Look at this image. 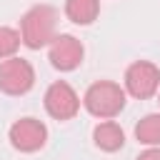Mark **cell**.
<instances>
[{
	"label": "cell",
	"mask_w": 160,
	"mask_h": 160,
	"mask_svg": "<svg viewBox=\"0 0 160 160\" xmlns=\"http://www.w3.org/2000/svg\"><path fill=\"white\" fill-rule=\"evenodd\" d=\"M55 30H58V10L45 2L32 5L20 20V40L30 50L48 48L58 35Z\"/></svg>",
	"instance_id": "1"
},
{
	"label": "cell",
	"mask_w": 160,
	"mask_h": 160,
	"mask_svg": "<svg viewBox=\"0 0 160 160\" xmlns=\"http://www.w3.org/2000/svg\"><path fill=\"white\" fill-rule=\"evenodd\" d=\"M125 100H128L125 88H120L112 80H98L82 95L85 110L92 118H100V120H112L115 115H120L122 108H125Z\"/></svg>",
	"instance_id": "2"
},
{
	"label": "cell",
	"mask_w": 160,
	"mask_h": 160,
	"mask_svg": "<svg viewBox=\"0 0 160 160\" xmlns=\"http://www.w3.org/2000/svg\"><path fill=\"white\" fill-rule=\"evenodd\" d=\"M35 85V68L25 58H5L0 60V90L5 95H25Z\"/></svg>",
	"instance_id": "3"
},
{
	"label": "cell",
	"mask_w": 160,
	"mask_h": 160,
	"mask_svg": "<svg viewBox=\"0 0 160 160\" xmlns=\"http://www.w3.org/2000/svg\"><path fill=\"white\" fill-rule=\"evenodd\" d=\"M160 90V68L150 60H135L128 65L125 70V92L138 98V100H148Z\"/></svg>",
	"instance_id": "4"
},
{
	"label": "cell",
	"mask_w": 160,
	"mask_h": 160,
	"mask_svg": "<svg viewBox=\"0 0 160 160\" xmlns=\"http://www.w3.org/2000/svg\"><path fill=\"white\" fill-rule=\"evenodd\" d=\"M8 138L18 152H38L48 142V128L38 118H20L10 125Z\"/></svg>",
	"instance_id": "5"
},
{
	"label": "cell",
	"mask_w": 160,
	"mask_h": 160,
	"mask_svg": "<svg viewBox=\"0 0 160 160\" xmlns=\"http://www.w3.org/2000/svg\"><path fill=\"white\" fill-rule=\"evenodd\" d=\"M45 110L50 118L65 122L72 120L80 110V98L75 92V88L65 80H55L48 90H45Z\"/></svg>",
	"instance_id": "6"
},
{
	"label": "cell",
	"mask_w": 160,
	"mask_h": 160,
	"mask_svg": "<svg viewBox=\"0 0 160 160\" xmlns=\"http://www.w3.org/2000/svg\"><path fill=\"white\" fill-rule=\"evenodd\" d=\"M82 58H85V48L75 35H68V32L55 35V40L48 45V60L60 72H70L80 68Z\"/></svg>",
	"instance_id": "7"
},
{
	"label": "cell",
	"mask_w": 160,
	"mask_h": 160,
	"mask_svg": "<svg viewBox=\"0 0 160 160\" xmlns=\"http://www.w3.org/2000/svg\"><path fill=\"white\" fill-rule=\"evenodd\" d=\"M92 142L102 152H118L125 145V132H122V128L115 120H102L92 130Z\"/></svg>",
	"instance_id": "8"
},
{
	"label": "cell",
	"mask_w": 160,
	"mask_h": 160,
	"mask_svg": "<svg viewBox=\"0 0 160 160\" xmlns=\"http://www.w3.org/2000/svg\"><path fill=\"white\" fill-rule=\"evenodd\" d=\"M100 15V0H65V18L75 25H90Z\"/></svg>",
	"instance_id": "9"
},
{
	"label": "cell",
	"mask_w": 160,
	"mask_h": 160,
	"mask_svg": "<svg viewBox=\"0 0 160 160\" xmlns=\"http://www.w3.org/2000/svg\"><path fill=\"white\" fill-rule=\"evenodd\" d=\"M135 140L148 148H160V112H150L135 125Z\"/></svg>",
	"instance_id": "10"
},
{
	"label": "cell",
	"mask_w": 160,
	"mask_h": 160,
	"mask_svg": "<svg viewBox=\"0 0 160 160\" xmlns=\"http://www.w3.org/2000/svg\"><path fill=\"white\" fill-rule=\"evenodd\" d=\"M20 45H22V40H20V30L8 28V25H0V60L18 55Z\"/></svg>",
	"instance_id": "11"
},
{
	"label": "cell",
	"mask_w": 160,
	"mask_h": 160,
	"mask_svg": "<svg viewBox=\"0 0 160 160\" xmlns=\"http://www.w3.org/2000/svg\"><path fill=\"white\" fill-rule=\"evenodd\" d=\"M138 160H160V148H148L145 152L138 155Z\"/></svg>",
	"instance_id": "12"
},
{
	"label": "cell",
	"mask_w": 160,
	"mask_h": 160,
	"mask_svg": "<svg viewBox=\"0 0 160 160\" xmlns=\"http://www.w3.org/2000/svg\"><path fill=\"white\" fill-rule=\"evenodd\" d=\"M158 102H160V100H158Z\"/></svg>",
	"instance_id": "13"
}]
</instances>
